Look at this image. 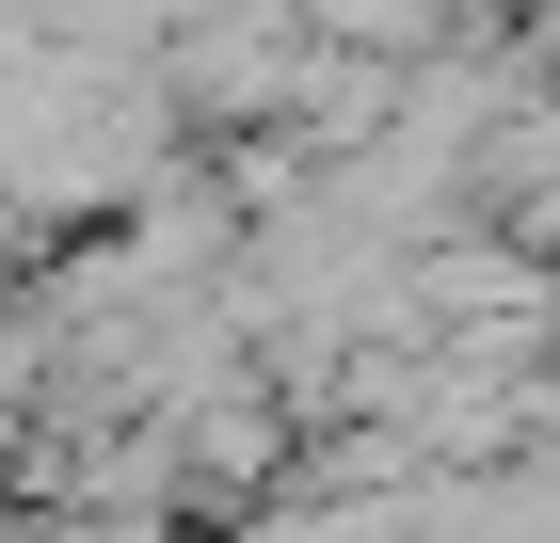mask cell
I'll return each instance as SVG.
<instances>
[{"label":"cell","mask_w":560,"mask_h":543,"mask_svg":"<svg viewBox=\"0 0 560 543\" xmlns=\"http://www.w3.org/2000/svg\"><path fill=\"white\" fill-rule=\"evenodd\" d=\"M320 48H369V64H432V33H448V0H289Z\"/></svg>","instance_id":"6da1fadb"}]
</instances>
